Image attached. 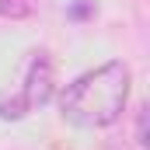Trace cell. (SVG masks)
<instances>
[{
    "mask_svg": "<svg viewBox=\"0 0 150 150\" xmlns=\"http://www.w3.org/2000/svg\"><path fill=\"white\" fill-rule=\"evenodd\" d=\"M129 84H133V74L122 59H112L98 70L80 74L59 98L63 119H70L74 126H84V129H105L119 122V115L129 101Z\"/></svg>",
    "mask_w": 150,
    "mask_h": 150,
    "instance_id": "cell-1",
    "label": "cell"
},
{
    "mask_svg": "<svg viewBox=\"0 0 150 150\" xmlns=\"http://www.w3.org/2000/svg\"><path fill=\"white\" fill-rule=\"evenodd\" d=\"M52 84H56V70H52V59L49 52H32L25 74H21V84L0 91V119H25V115L45 105L52 98Z\"/></svg>",
    "mask_w": 150,
    "mask_h": 150,
    "instance_id": "cell-2",
    "label": "cell"
},
{
    "mask_svg": "<svg viewBox=\"0 0 150 150\" xmlns=\"http://www.w3.org/2000/svg\"><path fill=\"white\" fill-rule=\"evenodd\" d=\"M0 14L4 18H28L32 14V4L28 0H0Z\"/></svg>",
    "mask_w": 150,
    "mask_h": 150,
    "instance_id": "cell-3",
    "label": "cell"
},
{
    "mask_svg": "<svg viewBox=\"0 0 150 150\" xmlns=\"http://www.w3.org/2000/svg\"><path fill=\"white\" fill-rule=\"evenodd\" d=\"M140 147H147V115H140Z\"/></svg>",
    "mask_w": 150,
    "mask_h": 150,
    "instance_id": "cell-4",
    "label": "cell"
}]
</instances>
